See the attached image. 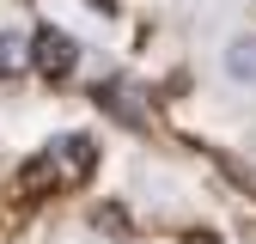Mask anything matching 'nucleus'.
Returning a JSON list of instances; mask_svg holds the SVG:
<instances>
[{"label":"nucleus","mask_w":256,"mask_h":244,"mask_svg":"<svg viewBox=\"0 0 256 244\" xmlns=\"http://www.w3.org/2000/svg\"><path fill=\"white\" fill-rule=\"evenodd\" d=\"M226 80H238V86H256V37H250V30L226 43Z\"/></svg>","instance_id":"nucleus-3"},{"label":"nucleus","mask_w":256,"mask_h":244,"mask_svg":"<svg viewBox=\"0 0 256 244\" xmlns=\"http://www.w3.org/2000/svg\"><path fill=\"white\" fill-rule=\"evenodd\" d=\"M49 159H55V177L61 183L92 177V165H98V140H92V134H61V140H49Z\"/></svg>","instance_id":"nucleus-2"},{"label":"nucleus","mask_w":256,"mask_h":244,"mask_svg":"<svg viewBox=\"0 0 256 244\" xmlns=\"http://www.w3.org/2000/svg\"><path fill=\"white\" fill-rule=\"evenodd\" d=\"M18 74H30V37L0 30V80H18Z\"/></svg>","instance_id":"nucleus-4"},{"label":"nucleus","mask_w":256,"mask_h":244,"mask_svg":"<svg viewBox=\"0 0 256 244\" xmlns=\"http://www.w3.org/2000/svg\"><path fill=\"white\" fill-rule=\"evenodd\" d=\"M18 183H24L30 196H43L49 183H61V177H55V159H49V146H43V152H37V159H30L24 171H18Z\"/></svg>","instance_id":"nucleus-5"},{"label":"nucleus","mask_w":256,"mask_h":244,"mask_svg":"<svg viewBox=\"0 0 256 244\" xmlns=\"http://www.w3.org/2000/svg\"><path fill=\"white\" fill-rule=\"evenodd\" d=\"M74 61H80V49H74V37H68L61 24H37V30H30V74H43V80H68Z\"/></svg>","instance_id":"nucleus-1"}]
</instances>
